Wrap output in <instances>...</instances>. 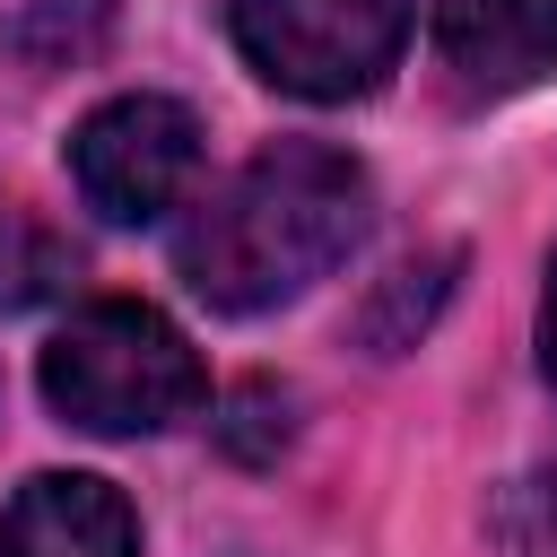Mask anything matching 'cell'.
<instances>
[{
  "label": "cell",
  "mask_w": 557,
  "mask_h": 557,
  "mask_svg": "<svg viewBox=\"0 0 557 557\" xmlns=\"http://www.w3.org/2000/svg\"><path fill=\"white\" fill-rule=\"evenodd\" d=\"M435 61L470 96H513L557 70V0H435Z\"/></svg>",
  "instance_id": "obj_6"
},
{
  "label": "cell",
  "mask_w": 557,
  "mask_h": 557,
  "mask_svg": "<svg viewBox=\"0 0 557 557\" xmlns=\"http://www.w3.org/2000/svg\"><path fill=\"white\" fill-rule=\"evenodd\" d=\"M418 0H226V35L278 96L348 104L392 78L409 52Z\"/></svg>",
  "instance_id": "obj_3"
},
{
  "label": "cell",
  "mask_w": 557,
  "mask_h": 557,
  "mask_svg": "<svg viewBox=\"0 0 557 557\" xmlns=\"http://www.w3.org/2000/svg\"><path fill=\"white\" fill-rule=\"evenodd\" d=\"M0 557H139V513L96 470H35L0 513Z\"/></svg>",
  "instance_id": "obj_5"
},
{
  "label": "cell",
  "mask_w": 557,
  "mask_h": 557,
  "mask_svg": "<svg viewBox=\"0 0 557 557\" xmlns=\"http://www.w3.org/2000/svg\"><path fill=\"white\" fill-rule=\"evenodd\" d=\"M496 531H505L513 557H557V479H522V487L505 496Z\"/></svg>",
  "instance_id": "obj_8"
},
{
  "label": "cell",
  "mask_w": 557,
  "mask_h": 557,
  "mask_svg": "<svg viewBox=\"0 0 557 557\" xmlns=\"http://www.w3.org/2000/svg\"><path fill=\"white\" fill-rule=\"evenodd\" d=\"M200 174V122L183 96L131 87L70 131V183L104 226H157Z\"/></svg>",
  "instance_id": "obj_4"
},
{
  "label": "cell",
  "mask_w": 557,
  "mask_h": 557,
  "mask_svg": "<svg viewBox=\"0 0 557 557\" xmlns=\"http://www.w3.org/2000/svg\"><path fill=\"white\" fill-rule=\"evenodd\" d=\"M366 165L331 139H278L244 157L174 235V270L218 313H270L331 278L366 235Z\"/></svg>",
  "instance_id": "obj_1"
},
{
  "label": "cell",
  "mask_w": 557,
  "mask_h": 557,
  "mask_svg": "<svg viewBox=\"0 0 557 557\" xmlns=\"http://www.w3.org/2000/svg\"><path fill=\"white\" fill-rule=\"evenodd\" d=\"M540 374L557 392V252H548V287H540Z\"/></svg>",
  "instance_id": "obj_9"
},
{
  "label": "cell",
  "mask_w": 557,
  "mask_h": 557,
  "mask_svg": "<svg viewBox=\"0 0 557 557\" xmlns=\"http://www.w3.org/2000/svg\"><path fill=\"white\" fill-rule=\"evenodd\" d=\"M44 400L61 426L78 435H165L174 418L200 409L209 374H200V348L183 339L174 313L139 305V296H96L78 305L52 339H44Z\"/></svg>",
  "instance_id": "obj_2"
},
{
  "label": "cell",
  "mask_w": 557,
  "mask_h": 557,
  "mask_svg": "<svg viewBox=\"0 0 557 557\" xmlns=\"http://www.w3.org/2000/svg\"><path fill=\"white\" fill-rule=\"evenodd\" d=\"M218 444H226L235 461H278V444H287V392L244 383V392L226 400V418H218Z\"/></svg>",
  "instance_id": "obj_7"
}]
</instances>
